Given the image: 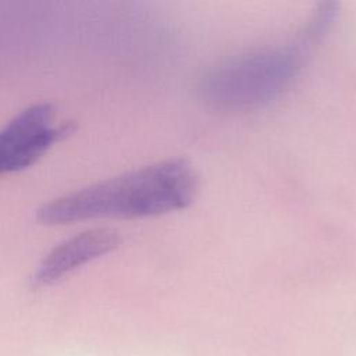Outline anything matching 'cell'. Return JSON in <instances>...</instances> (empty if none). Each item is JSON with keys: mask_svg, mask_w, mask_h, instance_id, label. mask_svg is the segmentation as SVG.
<instances>
[{"mask_svg": "<svg viewBox=\"0 0 356 356\" xmlns=\"http://www.w3.org/2000/svg\"><path fill=\"white\" fill-rule=\"evenodd\" d=\"M199 175L184 159L159 161L89 185L42 204L36 218L63 225L92 218H142L192 203Z\"/></svg>", "mask_w": 356, "mask_h": 356, "instance_id": "obj_1", "label": "cell"}, {"mask_svg": "<svg viewBox=\"0 0 356 356\" xmlns=\"http://www.w3.org/2000/svg\"><path fill=\"white\" fill-rule=\"evenodd\" d=\"M335 4H321L293 39L253 50L210 68L200 78V97L218 110L260 107L288 88L298 75L306 54L321 40L334 22Z\"/></svg>", "mask_w": 356, "mask_h": 356, "instance_id": "obj_2", "label": "cell"}, {"mask_svg": "<svg viewBox=\"0 0 356 356\" xmlns=\"http://www.w3.org/2000/svg\"><path fill=\"white\" fill-rule=\"evenodd\" d=\"M74 129L71 121L54 122V107L50 103L26 107L0 129V175L35 164Z\"/></svg>", "mask_w": 356, "mask_h": 356, "instance_id": "obj_3", "label": "cell"}, {"mask_svg": "<svg viewBox=\"0 0 356 356\" xmlns=\"http://www.w3.org/2000/svg\"><path fill=\"white\" fill-rule=\"evenodd\" d=\"M121 242L117 231L93 228L76 234L54 246L39 263L32 275V285L47 286L78 267L114 250Z\"/></svg>", "mask_w": 356, "mask_h": 356, "instance_id": "obj_4", "label": "cell"}]
</instances>
